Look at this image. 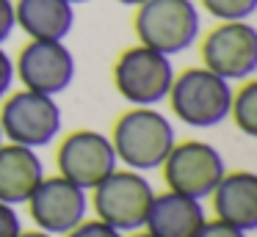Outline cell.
I'll use <instances>...</instances> for the list:
<instances>
[{"label":"cell","instance_id":"obj_1","mask_svg":"<svg viewBox=\"0 0 257 237\" xmlns=\"http://www.w3.org/2000/svg\"><path fill=\"white\" fill-rule=\"evenodd\" d=\"M116 160L133 171H155L174 146V127L155 108H130L116 119L111 132Z\"/></svg>","mask_w":257,"mask_h":237},{"label":"cell","instance_id":"obj_2","mask_svg":"<svg viewBox=\"0 0 257 237\" xmlns=\"http://www.w3.org/2000/svg\"><path fill=\"white\" fill-rule=\"evenodd\" d=\"M166 99L172 105V113L183 124L207 130V127H218L224 119H229L232 83L205 66H191V69L174 75Z\"/></svg>","mask_w":257,"mask_h":237},{"label":"cell","instance_id":"obj_3","mask_svg":"<svg viewBox=\"0 0 257 237\" xmlns=\"http://www.w3.org/2000/svg\"><path fill=\"white\" fill-rule=\"evenodd\" d=\"M199 6L194 0H144L136 6L133 31L139 44L163 55L185 53L199 39Z\"/></svg>","mask_w":257,"mask_h":237},{"label":"cell","instance_id":"obj_4","mask_svg":"<svg viewBox=\"0 0 257 237\" xmlns=\"http://www.w3.org/2000/svg\"><path fill=\"white\" fill-rule=\"evenodd\" d=\"M152 196L155 190L141 171L113 168L100 185L91 187V207L97 218L124 234V231L144 229Z\"/></svg>","mask_w":257,"mask_h":237},{"label":"cell","instance_id":"obj_5","mask_svg":"<svg viewBox=\"0 0 257 237\" xmlns=\"http://www.w3.org/2000/svg\"><path fill=\"white\" fill-rule=\"evenodd\" d=\"M174 80L172 58L152 47H127L113 64V86L133 108H155L169 97Z\"/></svg>","mask_w":257,"mask_h":237},{"label":"cell","instance_id":"obj_6","mask_svg":"<svg viewBox=\"0 0 257 237\" xmlns=\"http://www.w3.org/2000/svg\"><path fill=\"white\" fill-rule=\"evenodd\" d=\"M61 121H64V116H61L56 97L36 94V91H28V88L3 97L0 130H3V141H9V143L42 149L58 138Z\"/></svg>","mask_w":257,"mask_h":237},{"label":"cell","instance_id":"obj_7","mask_svg":"<svg viewBox=\"0 0 257 237\" xmlns=\"http://www.w3.org/2000/svg\"><path fill=\"white\" fill-rule=\"evenodd\" d=\"M161 168L169 190L199 198V201L210 196L213 187L218 185V179L227 174L224 157L218 154V149L205 141L174 143L169 149L166 160L161 163Z\"/></svg>","mask_w":257,"mask_h":237},{"label":"cell","instance_id":"obj_8","mask_svg":"<svg viewBox=\"0 0 257 237\" xmlns=\"http://www.w3.org/2000/svg\"><path fill=\"white\" fill-rule=\"evenodd\" d=\"M202 66L224 80H249L257 72V31L249 20L221 22L202 39Z\"/></svg>","mask_w":257,"mask_h":237},{"label":"cell","instance_id":"obj_9","mask_svg":"<svg viewBox=\"0 0 257 237\" xmlns=\"http://www.w3.org/2000/svg\"><path fill=\"white\" fill-rule=\"evenodd\" d=\"M14 75L23 88L36 94H56L67 91L75 80V55L64 42L56 39H31L14 61Z\"/></svg>","mask_w":257,"mask_h":237},{"label":"cell","instance_id":"obj_10","mask_svg":"<svg viewBox=\"0 0 257 237\" xmlns=\"http://www.w3.org/2000/svg\"><path fill=\"white\" fill-rule=\"evenodd\" d=\"M56 163L64 179L75 182L83 190H91L116 168L119 160L108 135L97 130H75L58 143Z\"/></svg>","mask_w":257,"mask_h":237},{"label":"cell","instance_id":"obj_11","mask_svg":"<svg viewBox=\"0 0 257 237\" xmlns=\"http://www.w3.org/2000/svg\"><path fill=\"white\" fill-rule=\"evenodd\" d=\"M25 204H28V212L34 218L36 229L56 237L75 229L80 220H86V212H89L86 190L78 187L75 182L64 179L61 174L45 176Z\"/></svg>","mask_w":257,"mask_h":237},{"label":"cell","instance_id":"obj_12","mask_svg":"<svg viewBox=\"0 0 257 237\" xmlns=\"http://www.w3.org/2000/svg\"><path fill=\"white\" fill-rule=\"evenodd\" d=\"M205 220V207L199 198L166 190L152 196L144 229L152 237H196Z\"/></svg>","mask_w":257,"mask_h":237},{"label":"cell","instance_id":"obj_13","mask_svg":"<svg viewBox=\"0 0 257 237\" xmlns=\"http://www.w3.org/2000/svg\"><path fill=\"white\" fill-rule=\"evenodd\" d=\"M213 212L218 220L240 231L257 229V174L229 171L213 187Z\"/></svg>","mask_w":257,"mask_h":237},{"label":"cell","instance_id":"obj_14","mask_svg":"<svg viewBox=\"0 0 257 237\" xmlns=\"http://www.w3.org/2000/svg\"><path fill=\"white\" fill-rule=\"evenodd\" d=\"M45 179V163L36 149L20 143H0V201L25 204Z\"/></svg>","mask_w":257,"mask_h":237},{"label":"cell","instance_id":"obj_15","mask_svg":"<svg viewBox=\"0 0 257 237\" xmlns=\"http://www.w3.org/2000/svg\"><path fill=\"white\" fill-rule=\"evenodd\" d=\"M14 22L31 39L64 42L75 25V9L69 0H14Z\"/></svg>","mask_w":257,"mask_h":237},{"label":"cell","instance_id":"obj_16","mask_svg":"<svg viewBox=\"0 0 257 237\" xmlns=\"http://www.w3.org/2000/svg\"><path fill=\"white\" fill-rule=\"evenodd\" d=\"M229 119L235 121L243 135L254 138L257 135V80H243L238 91H232V102H229Z\"/></svg>","mask_w":257,"mask_h":237},{"label":"cell","instance_id":"obj_17","mask_svg":"<svg viewBox=\"0 0 257 237\" xmlns=\"http://www.w3.org/2000/svg\"><path fill=\"white\" fill-rule=\"evenodd\" d=\"M202 9L213 14L218 22H238L249 20L257 11V0H199Z\"/></svg>","mask_w":257,"mask_h":237},{"label":"cell","instance_id":"obj_18","mask_svg":"<svg viewBox=\"0 0 257 237\" xmlns=\"http://www.w3.org/2000/svg\"><path fill=\"white\" fill-rule=\"evenodd\" d=\"M64 237H124L119 229H113V226H108L105 220L94 218V220H80L75 229H69Z\"/></svg>","mask_w":257,"mask_h":237},{"label":"cell","instance_id":"obj_19","mask_svg":"<svg viewBox=\"0 0 257 237\" xmlns=\"http://www.w3.org/2000/svg\"><path fill=\"white\" fill-rule=\"evenodd\" d=\"M23 231V223H20V215L12 204L0 201V237H17Z\"/></svg>","mask_w":257,"mask_h":237},{"label":"cell","instance_id":"obj_20","mask_svg":"<svg viewBox=\"0 0 257 237\" xmlns=\"http://www.w3.org/2000/svg\"><path fill=\"white\" fill-rule=\"evenodd\" d=\"M196 237H249V231H240L235 226L224 223V220H205L202 229L196 231Z\"/></svg>","mask_w":257,"mask_h":237},{"label":"cell","instance_id":"obj_21","mask_svg":"<svg viewBox=\"0 0 257 237\" xmlns=\"http://www.w3.org/2000/svg\"><path fill=\"white\" fill-rule=\"evenodd\" d=\"M14 58L6 53V50L0 47V99L12 94V86H14Z\"/></svg>","mask_w":257,"mask_h":237},{"label":"cell","instance_id":"obj_22","mask_svg":"<svg viewBox=\"0 0 257 237\" xmlns=\"http://www.w3.org/2000/svg\"><path fill=\"white\" fill-rule=\"evenodd\" d=\"M17 22H14V0H0V44L14 33Z\"/></svg>","mask_w":257,"mask_h":237},{"label":"cell","instance_id":"obj_23","mask_svg":"<svg viewBox=\"0 0 257 237\" xmlns=\"http://www.w3.org/2000/svg\"><path fill=\"white\" fill-rule=\"evenodd\" d=\"M17 237H56V234H47V231H42V229H34V231H20Z\"/></svg>","mask_w":257,"mask_h":237},{"label":"cell","instance_id":"obj_24","mask_svg":"<svg viewBox=\"0 0 257 237\" xmlns=\"http://www.w3.org/2000/svg\"><path fill=\"white\" fill-rule=\"evenodd\" d=\"M116 3H122V6H133V9H136V6L144 3V0H116Z\"/></svg>","mask_w":257,"mask_h":237},{"label":"cell","instance_id":"obj_25","mask_svg":"<svg viewBox=\"0 0 257 237\" xmlns=\"http://www.w3.org/2000/svg\"><path fill=\"white\" fill-rule=\"evenodd\" d=\"M130 237H152V234H147V231H133Z\"/></svg>","mask_w":257,"mask_h":237},{"label":"cell","instance_id":"obj_26","mask_svg":"<svg viewBox=\"0 0 257 237\" xmlns=\"http://www.w3.org/2000/svg\"><path fill=\"white\" fill-rule=\"evenodd\" d=\"M69 3H72V6H75V3H89V0H69Z\"/></svg>","mask_w":257,"mask_h":237},{"label":"cell","instance_id":"obj_27","mask_svg":"<svg viewBox=\"0 0 257 237\" xmlns=\"http://www.w3.org/2000/svg\"><path fill=\"white\" fill-rule=\"evenodd\" d=\"M0 143H3V130H0Z\"/></svg>","mask_w":257,"mask_h":237}]
</instances>
